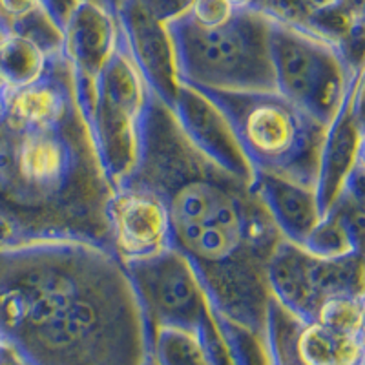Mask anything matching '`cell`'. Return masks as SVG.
Listing matches in <instances>:
<instances>
[{"label":"cell","instance_id":"16","mask_svg":"<svg viewBox=\"0 0 365 365\" xmlns=\"http://www.w3.org/2000/svg\"><path fill=\"white\" fill-rule=\"evenodd\" d=\"M252 188L283 240L303 245L322 220L314 188L263 172H254Z\"/></svg>","mask_w":365,"mask_h":365},{"label":"cell","instance_id":"20","mask_svg":"<svg viewBox=\"0 0 365 365\" xmlns=\"http://www.w3.org/2000/svg\"><path fill=\"white\" fill-rule=\"evenodd\" d=\"M338 0H252L250 8L272 21L294 26L311 34L312 24L325 9L336 6Z\"/></svg>","mask_w":365,"mask_h":365},{"label":"cell","instance_id":"5","mask_svg":"<svg viewBox=\"0 0 365 365\" xmlns=\"http://www.w3.org/2000/svg\"><path fill=\"white\" fill-rule=\"evenodd\" d=\"M179 83L195 90L276 91L270 57V19L237 8L220 26H201L188 15L168 24Z\"/></svg>","mask_w":365,"mask_h":365},{"label":"cell","instance_id":"11","mask_svg":"<svg viewBox=\"0 0 365 365\" xmlns=\"http://www.w3.org/2000/svg\"><path fill=\"white\" fill-rule=\"evenodd\" d=\"M63 57L73 71L77 93L86 117L96 97L99 75L110 63L120 41L115 9L99 2H79L63 26Z\"/></svg>","mask_w":365,"mask_h":365},{"label":"cell","instance_id":"6","mask_svg":"<svg viewBox=\"0 0 365 365\" xmlns=\"http://www.w3.org/2000/svg\"><path fill=\"white\" fill-rule=\"evenodd\" d=\"M269 38L276 91L331 125L364 68L353 66L332 42L272 19Z\"/></svg>","mask_w":365,"mask_h":365},{"label":"cell","instance_id":"13","mask_svg":"<svg viewBox=\"0 0 365 365\" xmlns=\"http://www.w3.org/2000/svg\"><path fill=\"white\" fill-rule=\"evenodd\" d=\"M112 247L120 262L143 259L170 249L168 216L152 192L133 187H115L108 205Z\"/></svg>","mask_w":365,"mask_h":365},{"label":"cell","instance_id":"19","mask_svg":"<svg viewBox=\"0 0 365 365\" xmlns=\"http://www.w3.org/2000/svg\"><path fill=\"white\" fill-rule=\"evenodd\" d=\"M8 31L28 38L31 44L37 46L46 57H51V55L63 51V26L51 17L50 11L42 4H38L37 8L19 17L17 21H13L9 24Z\"/></svg>","mask_w":365,"mask_h":365},{"label":"cell","instance_id":"10","mask_svg":"<svg viewBox=\"0 0 365 365\" xmlns=\"http://www.w3.org/2000/svg\"><path fill=\"white\" fill-rule=\"evenodd\" d=\"M267 344L274 365H364V334L305 322L270 296Z\"/></svg>","mask_w":365,"mask_h":365},{"label":"cell","instance_id":"7","mask_svg":"<svg viewBox=\"0 0 365 365\" xmlns=\"http://www.w3.org/2000/svg\"><path fill=\"white\" fill-rule=\"evenodd\" d=\"M150 88L128 50L123 29L110 63L99 75L88 115L104 170L119 185L135 166Z\"/></svg>","mask_w":365,"mask_h":365},{"label":"cell","instance_id":"28","mask_svg":"<svg viewBox=\"0 0 365 365\" xmlns=\"http://www.w3.org/2000/svg\"><path fill=\"white\" fill-rule=\"evenodd\" d=\"M232 2L237 8H250V4H252V0H232Z\"/></svg>","mask_w":365,"mask_h":365},{"label":"cell","instance_id":"8","mask_svg":"<svg viewBox=\"0 0 365 365\" xmlns=\"http://www.w3.org/2000/svg\"><path fill=\"white\" fill-rule=\"evenodd\" d=\"M270 296L292 314L312 322L325 302L364 296V252L324 257L282 240L267 265Z\"/></svg>","mask_w":365,"mask_h":365},{"label":"cell","instance_id":"18","mask_svg":"<svg viewBox=\"0 0 365 365\" xmlns=\"http://www.w3.org/2000/svg\"><path fill=\"white\" fill-rule=\"evenodd\" d=\"M150 354L159 365H210L200 334L181 327L152 329Z\"/></svg>","mask_w":365,"mask_h":365},{"label":"cell","instance_id":"1","mask_svg":"<svg viewBox=\"0 0 365 365\" xmlns=\"http://www.w3.org/2000/svg\"><path fill=\"white\" fill-rule=\"evenodd\" d=\"M117 187L159 197L172 249L195 269L216 316L267 338V265L283 236L243 181L201 154L174 110L150 90L133 170Z\"/></svg>","mask_w":365,"mask_h":365},{"label":"cell","instance_id":"26","mask_svg":"<svg viewBox=\"0 0 365 365\" xmlns=\"http://www.w3.org/2000/svg\"><path fill=\"white\" fill-rule=\"evenodd\" d=\"M338 6L356 21H364V0H338Z\"/></svg>","mask_w":365,"mask_h":365},{"label":"cell","instance_id":"24","mask_svg":"<svg viewBox=\"0 0 365 365\" xmlns=\"http://www.w3.org/2000/svg\"><path fill=\"white\" fill-rule=\"evenodd\" d=\"M42 4L41 0H0V28L8 31L9 24Z\"/></svg>","mask_w":365,"mask_h":365},{"label":"cell","instance_id":"2","mask_svg":"<svg viewBox=\"0 0 365 365\" xmlns=\"http://www.w3.org/2000/svg\"><path fill=\"white\" fill-rule=\"evenodd\" d=\"M0 96V250L86 241L113 252L108 205L115 185L63 51L48 57L37 83Z\"/></svg>","mask_w":365,"mask_h":365},{"label":"cell","instance_id":"22","mask_svg":"<svg viewBox=\"0 0 365 365\" xmlns=\"http://www.w3.org/2000/svg\"><path fill=\"white\" fill-rule=\"evenodd\" d=\"M237 6L232 0H192L188 17L201 26H220L232 17Z\"/></svg>","mask_w":365,"mask_h":365},{"label":"cell","instance_id":"12","mask_svg":"<svg viewBox=\"0 0 365 365\" xmlns=\"http://www.w3.org/2000/svg\"><path fill=\"white\" fill-rule=\"evenodd\" d=\"M364 70L354 77L340 112L327 126L322 146L316 201L322 217L334 207L358 174H364V119H361Z\"/></svg>","mask_w":365,"mask_h":365},{"label":"cell","instance_id":"3","mask_svg":"<svg viewBox=\"0 0 365 365\" xmlns=\"http://www.w3.org/2000/svg\"><path fill=\"white\" fill-rule=\"evenodd\" d=\"M0 345L24 365H143L150 331L115 252L48 241L0 250Z\"/></svg>","mask_w":365,"mask_h":365},{"label":"cell","instance_id":"14","mask_svg":"<svg viewBox=\"0 0 365 365\" xmlns=\"http://www.w3.org/2000/svg\"><path fill=\"white\" fill-rule=\"evenodd\" d=\"M115 13L132 58L148 88L172 106L181 83L168 24L152 17L137 0H119Z\"/></svg>","mask_w":365,"mask_h":365},{"label":"cell","instance_id":"30","mask_svg":"<svg viewBox=\"0 0 365 365\" xmlns=\"http://www.w3.org/2000/svg\"><path fill=\"white\" fill-rule=\"evenodd\" d=\"M4 113V103H2V96H0V117Z\"/></svg>","mask_w":365,"mask_h":365},{"label":"cell","instance_id":"21","mask_svg":"<svg viewBox=\"0 0 365 365\" xmlns=\"http://www.w3.org/2000/svg\"><path fill=\"white\" fill-rule=\"evenodd\" d=\"M365 298L341 296L325 302L312 322L345 334H364Z\"/></svg>","mask_w":365,"mask_h":365},{"label":"cell","instance_id":"27","mask_svg":"<svg viewBox=\"0 0 365 365\" xmlns=\"http://www.w3.org/2000/svg\"><path fill=\"white\" fill-rule=\"evenodd\" d=\"M79 2H84V0H79ZM88 2H99V4L108 6V8L115 9V0H88Z\"/></svg>","mask_w":365,"mask_h":365},{"label":"cell","instance_id":"9","mask_svg":"<svg viewBox=\"0 0 365 365\" xmlns=\"http://www.w3.org/2000/svg\"><path fill=\"white\" fill-rule=\"evenodd\" d=\"M125 269L148 331L168 325L197 332L214 314L200 276L179 250L170 247L154 256L126 262Z\"/></svg>","mask_w":365,"mask_h":365},{"label":"cell","instance_id":"4","mask_svg":"<svg viewBox=\"0 0 365 365\" xmlns=\"http://www.w3.org/2000/svg\"><path fill=\"white\" fill-rule=\"evenodd\" d=\"M200 91L228 120L254 172L316 187L327 126L278 91Z\"/></svg>","mask_w":365,"mask_h":365},{"label":"cell","instance_id":"29","mask_svg":"<svg viewBox=\"0 0 365 365\" xmlns=\"http://www.w3.org/2000/svg\"><path fill=\"white\" fill-rule=\"evenodd\" d=\"M143 365H159V364L155 361V358L152 356V354H148V356H146V360L143 361Z\"/></svg>","mask_w":365,"mask_h":365},{"label":"cell","instance_id":"23","mask_svg":"<svg viewBox=\"0 0 365 365\" xmlns=\"http://www.w3.org/2000/svg\"><path fill=\"white\" fill-rule=\"evenodd\" d=\"M158 21L170 24L175 19L187 15L192 0H137Z\"/></svg>","mask_w":365,"mask_h":365},{"label":"cell","instance_id":"17","mask_svg":"<svg viewBox=\"0 0 365 365\" xmlns=\"http://www.w3.org/2000/svg\"><path fill=\"white\" fill-rule=\"evenodd\" d=\"M48 57L28 38L4 34L0 38V88L21 90L44 75Z\"/></svg>","mask_w":365,"mask_h":365},{"label":"cell","instance_id":"15","mask_svg":"<svg viewBox=\"0 0 365 365\" xmlns=\"http://www.w3.org/2000/svg\"><path fill=\"white\" fill-rule=\"evenodd\" d=\"M185 135L201 154L243 181L252 182L254 168L245 158L223 113L200 90L182 84L170 106Z\"/></svg>","mask_w":365,"mask_h":365},{"label":"cell","instance_id":"25","mask_svg":"<svg viewBox=\"0 0 365 365\" xmlns=\"http://www.w3.org/2000/svg\"><path fill=\"white\" fill-rule=\"evenodd\" d=\"M41 2L61 26H64V22L68 21L75 6L79 4V0H41Z\"/></svg>","mask_w":365,"mask_h":365},{"label":"cell","instance_id":"31","mask_svg":"<svg viewBox=\"0 0 365 365\" xmlns=\"http://www.w3.org/2000/svg\"><path fill=\"white\" fill-rule=\"evenodd\" d=\"M6 34V31H4V29H2V28H0V38H2V35H4ZM0 90H2V88H0Z\"/></svg>","mask_w":365,"mask_h":365}]
</instances>
